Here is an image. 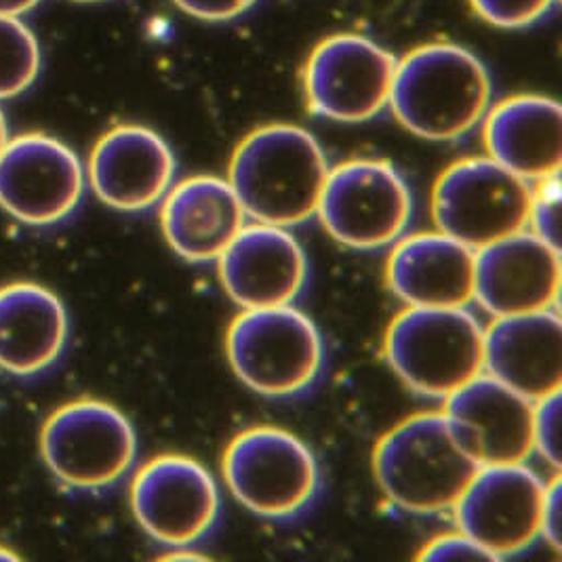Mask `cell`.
Returning a JSON list of instances; mask_svg holds the SVG:
<instances>
[{"mask_svg":"<svg viewBox=\"0 0 562 562\" xmlns=\"http://www.w3.org/2000/svg\"><path fill=\"white\" fill-rule=\"evenodd\" d=\"M41 451L53 474L80 491L121 481L137 456V435L125 413L102 401L64 405L47 419Z\"/></svg>","mask_w":562,"mask_h":562,"instance_id":"9c48e42d","label":"cell"},{"mask_svg":"<svg viewBox=\"0 0 562 562\" xmlns=\"http://www.w3.org/2000/svg\"><path fill=\"white\" fill-rule=\"evenodd\" d=\"M488 156L518 178L537 183L561 176V103L543 95H514L485 114Z\"/></svg>","mask_w":562,"mask_h":562,"instance_id":"44dd1931","label":"cell"},{"mask_svg":"<svg viewBox=\"0 0 562 562\" xmlns=\"http://www.w3.org/2000/svg\"><path fill=\"white\" fill-rule=\"evenodd\" d=\"M491 26L527 27L546 18L557 0H470Z\"/></svg>","mask_w":562,"mask_h":562,"instance_id":"d4e9b609","label":"cell"},{"mask_svg":"<svg viewBox=\"0 0 562 562\" xmlns=\"http://www.w3.org/2000/svg\"><path fill=\"white\" fill-rule=\"evenodd\" d=\"M541 539L561 550V479H552L546 486V502L541 514Z\"/></svg>","mask_w":562,"mask_h":562,"instance_id":"f1b7e54d","label":"cell"},{"mask_svg":"<svg viewBox=\"0 0 562 562\" xmlns=\"http://www.w3.org/2000/svg\"><path fill=\"white\" fill-rule=\"evenodd\" d=\"M179 9L196 20L228 22L247 13L257 0H173Z\"/></svg>","mask_w":562,"mask_h":562,"instance_id":"83f0119b","label":"cell"},{"mask_svg":"<svg viewBox=\"0 0 562 562\" xmlns=\"http://www.w3.org/2000/svg\"><path fill=\"white\" fill-rule=\"evenodd\" d=\"M546 486L527 463L483 465L453 508L458 527L493 561L525 554L541 539Z\"/></svg>","mask_w":562,"mask_h":562,"instance_id":"30bf717a","label":"cell"},{"mask_svg":"<svg viewBox=\"0 0 562 562\" xmlns=\"http://www.w3.org/2000/svg\"><path fill=\"white\" fill-rule=\"evenodd\" d=\"M373 470L394 508L435 516L453 512L481 463L461 445L445 413H422L378 442Z\"/></svg>","mask_w":562,"mask_h":562,"instance_id":"3957f363","label":"cell"},{"mask_svg":"<svg viewBox=\"0 0 562 562\" xmlns=\"http://www.w3.org/2000/svg\"><path fill=\"white\" fill-rule=\"evenodd\" d=\"M533 451L552 468H561V392L536 403Z\"/></svg>","mask_w":562,"mask_h":562,"instance_id":"484cf974","label":"cell"},{"mask_svg":"<svg viewBox=\"0 0 562 562\" xmlns=\"http://www.w3.org/2000/svg\"><path fill=\"white\" fill-rule=\"evenodd\" d=\"M417 559L419 561H493L485 550L463 531L447 533L428 541Z\"/></svg>","mask_w":562,"mask_h":562,"instance_id":"4316f807","label":"cell"},{"mask_svg":"<svg viewBox=\"0 0 562 562\" xmlns=\"http://www.w3.org/2000/svg\"><path fill=\"white\" fill-rule=\"evenodd\" d=\"M160 226L181 259L209 263L247 226V213L228 179L196 176L171 186L162 199Z\"/></svg>","mask_w":562,"mask_h":562,"instance_id":"ffe728a7","label":"cell"},{"mask_svg":"<svg viewBox=\"0 0 562 562\" xmlns=\"http://www.w3.org/2000/svg\"><path fill=\"white\" fill-rule=\"evenodd\" d=\"M7 123H4V114H2V110H0V153L4 150V146H7Z\"/></svg>","mask_w":562,"mask_h":562,"instance_id":"4dcf8cb0","label":"cell"},{"mask_svg":"<svg viewBox=\"0 0 562 562\" xmlns=\"http://www.w3.org/2000/svg\"><path fill=\"white\" fill-rule=\"evenodd\" d=\"M220 281L243 310L289 306L307 282V256L291 228L251 224L217 259Z\"/></svg>","mask_w":562,"mask_h":562,"instance_id":"9a60e30c","label":"cell"},{"mask_svg":"<svg viewBox=\"0 0 562 562\" xmlns=\"http://www.w3.org/2000/svg\"><path fill=\"white\" fill-rule=\"evenodd\" d=\"M82 192L85 171L77 154L49 135H20L0 153V206L27 226L61 222Z\"/></svg>","mask_w":562,"mask_h":562,"instance_id":"4fadbf2b","label":"cell"},{"mask_svg":"<svg viewBox=\"0 0 562 562\" xmlns=\"http://www.w3.org/2000/svg\"><path fill=\"white\" fill-rule=\"evenodd\" d=\"M385 358L413 392L447 401L485 373V329L465 307H407L385 333Z\"/></svg>","mask_w":562,"mask_h":562,"instance_id":"277c9868","label":"cell"},{"mask_svg":"<svg viewBox=\"0 0 562 562\" xmlns=\"http://www.w3.org/2000/svg\"><path fill=\"white\" fill-rule=\"evenodd\" d=\"M485 373L533 403L561 392L559 312L543 310L497 318L485 331Z\"/></svg>","mask_w":562,"mask_h":562,"instance_id":"ac0fdd59","label":"cell"},{"mask_svg":"<svg viewBox=\"0 0 562 562\" xmlns=\"http://www.w3.org/2000/svg\"><path fill=\"white\" fill-rule=\"evenodd\" d=\"M396 57L360 34H335L310 55L306 66L307 105L335 123H364L387 102Z\"/></svg>","mask_w":562,"mask_h":562,"instance_id":"7c38bea8","label":"cell"},{"mask_svg":"<svg viewBox=\"0 0 562 562\" xmlns=\"http://www.w3.org/2000/svg\"><path fill=\"white\" fill-rule=\"evenodd\" d=\"M131 508L154 541L171 548H194L215 527L222 495L201 461L160 456L148 461L131 486Z\"/></svg>","mask_w":562,"mask_h":562,"instance_id":"8fae6325","label":"cell"},{"mask_svg":"<svg viewBox=\"0 0 562 562\" xmlns=\"http://www.w3.org/2000/svg\"><path fill=\"white\" fill-rule=\"evenodd\" d=\"M316 215L339 245L375 251L409 228L413 194L394 165L357 158L329 171Z\"/></svg>","mask_w":562,"mask_h":562,"instance_id":"52a82bcc","label":"cell"},{"mask_svg":"<svg viewBox=\"0 0 562 562\" xmlns=\"http://www.w3.org/2000/svg\"><path fill=\"white\" fill-rule=\"evenodd\" d=\"M41 70V49L32 30L15 15H0V100L24 93Z\"/></svg>","mask_w":562,"mask_h":562,"instance_id":"603a6c76","label":"cell"},{"mask_svg":"<svg viewBox=\"0 0 562 562\" xmlns=\"http://www.w3.org/2000/svg\"><path fill=\"white\" fill-rule=\"evenodd\" d=\"M222 468L232 497L268 520L300 516L321 488L314 451L300 436L274 426H256L234 436Z\"/></svg>","mask_w":562,"mask_h":562,"instance_id":"8992f818","label":"cell"},{"mask_svg":"<svg viewBox=\"0 0 562 562\" xmlns=\"http://www.w3.org/2000/svg\"><path fill=\"white\" fill-rule=\"evenodd\" d=\"M561 249L522 231L476 251L474 302L495 318L557 310Z\"/></svg>","mask_w":562,"mask_h":562,"instance_id":"5bb4252c","label":"cell"},{"mask_svg":"<svg viewBox=\"0 0 562 562\" xmlns=\"http://www.w3.org/2000/svg\"><path fill=\"white\" fill-rule=\"evenodd\" d=\"M75 2H102V0H75Z\"/></svg>","mask_w":562,"mask_h":562,"instance_id":"d6a6232c","label":"cell"},{"mask_svg":"<svg viewBox=\"0 0 562 562\" xmlns=\"http://www.w3.org/2000/svg\"><path fill=\"white\" fill-rule=\"evenodd\" d=\"M536 403L488 373L447 398L445 415L468 453L483 465L525 463L533 453Z\"/></svg>","mask_w":562,"mask_h":562,"instance_id":"2e32d148","label":"cell"},{"mask_svg":"<svg viewBox=\"0 0 562 562\" xmlns=\"http://www.w3.org/2000/svg\"><path fill=\"white\" fill-rule=\"evenodd\" d=\"M234 375L266 398H293L318 382L325 339L302 310L289 306L243 310L226 335Z\"/></svg>","mask_w":562,"mask_h":562,"instance_id":"5b68a950","label":"cell"},{"mask_svg":"<svg viewBox=\"0 0 562 562\" xmlns=\"http://www.w3.org/2000/svg\"><path fill=\"white\" fill-rule=\"evenodd\" d=\"M178 171L176 154L156 131L142 125L112 128L89 158V181L103 205L137 213L162 203Z\"/></svg>","mask_w":562,"mask_h":562,"instance_id":"e0dca14e","label":"cell"},{"mask_svg":"<svg viewBox=\"0 0 562 562\" xmlns=\"http://www.w3.org/2000/svg\"><path fill=\"white\" fill-rule=\"evenodd\" d=\"M476 251L445 232L398 238L387 284L409 307H465L474 302Z\"/></svg>","mask_w":562,"mask_h":562,"instance_id":"d6986e66","label":"cell"},{"mask_svg":"<svg viewBox=\"0 0 562 562\" xmlns=\"http://www.w3.org/2000/svg\"><path fill=\"white\" fill-rule=\"evenodd\" d=\"M38 0H0V15H22L36 7Z\"/></svg>","mask_w":562,"mask_h":562,"instance_id":"f546056e","label":"cell"},{"mask_svg":"<svg viewBox=\"0 0 562 562\" xmlns=\"http://www.w3.org/2000/svg\"><path fill=\"white\" fill-rule=\"evenodd\" d=\"M68 339V312L49 289L15 282L0 289V367L34 375L53 364Z\"/></svg>","mask_w":562,"mask_h":562,"instance_id":"7402d4cb","label":"cell"},{"mask_svg":"<svg viewBox=\"0 0 562 562\" xmlns=\"http://www.w3.org/2000/svg\"><path fill=\"white\" fill-rule=\"evenodd\" d=\"M491 93L488 70L474 53L432 43L396 61L387 105L413 135L453 142L483 123Z\"/></svg>","mask_w":562,"mask_h":562,"instance_id":"7a4b0ae2","label":"cell"},{"mask_svg":"<svg viewBox=\"0 0 562 562\" xmlns=\"http://www.w3.org/2000/svg\"><path fill=\"white\" fill-rule=\"evenodd\" d=\"M18 559H20V557H18V554H13V552H9V550H4V548H0V562H2V561L13 562V561H18Z\"/></svg>","mask_w":562,"mask_h":562,"instance_id":"1f68e13d","label":"cell"},{"mask_svg":"<svg viewBox=\"0 0 562 562\" xmlns=\"http://www.w3.org/2000/svg\"><path fill=\"white\" fill-rule=\"evenodd\" d=\"M559 222H561V176L537 181L531 192L527 231L533 232L541 240L561 249Z\"/></svg>","mask_w":562,"mask_h":562,"instance_id":"cb8c5ba5","label":"cell"},{"mask_svg":"<svg viewBox=\"0 0 562 562\" xmlns=\"http://www.w3.org/2000/svg\"><path fill=\"white\" fill-rule=\"evenodd\" d=\"M329 162L318 139L297 125H266L249 133L232 156L231 181L247 217L293 228L318 211Z\"/></svg>","mask_w":562,"mask_h":562,"instance_id":"6da1fadb","label":"cell"},{"mask_svg":"<svg viewBox=\"0 0 562 562\" xmlns=\"http://www.w3.org/2000/svg\"><path fill=\"white\" fill-rule=\"evenodd\" d=\"M533 183L518 178L491 156L451 165L432 192L438 231L479 251L527 231Z\"/></svg>","mask_w":562,"mask_h":562,"instance_id":"ba28073f","label":"cell"}]
</instances>
